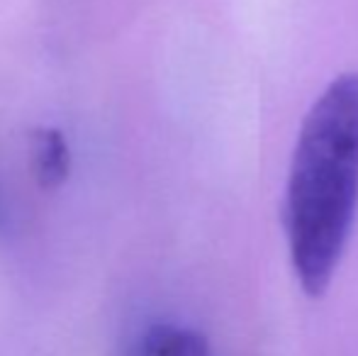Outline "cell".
Masks as SVG:
<instances>
[{
	"label": "cell",
	"instance_id": "obj_1",
	"mask_svg": "<svg viewBox=\"0 0 358 356\" xmlns=\"http://www.w3.org/2000/svg\"><path fill=\"white\" fill-rule=\"evenodd\" d=\"M358 205V73H341L302 120L285 188L283 222L302 290L329 288Z\"/></svg>",
	"mask_w": 358,
	"mask_h": 356
},
{
	"label": "cell",
	"instance_id": "obj_2",
	"mask_svg": "<svg viewBox=\"0 0 358 356\" xmlns=\"http://www.w3.org/2000/svg\"><path fill=\"white\" fill-rule=\"evenodd\" d=\"M132 356H210V344L190 327L154 325L134 344Z\"/></svg>",
	"mask_w": 358,
	"mask_h": 356
},
{
	"label": "cell",
	"instance_id": "obj_3",
	"mask_svg": "<svg viewBox=\"0 0 358 356\" xmlns=\"http://www.w3.org/2000/svg\"><path fill=\"white\" fill-rule=\"evenodd\" d=\"M71 154L64 134L54 127L39 129L34 137V173L44 188H57L69 176Z\"/></svg>",
	"mask_w": 358,
	"mask_h": 356
}]
</instances>
